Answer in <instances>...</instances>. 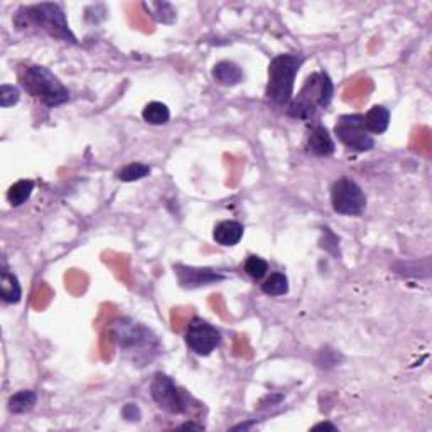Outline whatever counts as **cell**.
Returning <instances> with one entry per match:
<instances>
[{
    "instance_id": "30bf717a",
    "label": "cell",
    "mask_w": 432,
    "mask_h": 432,
    "mask_svg": "<svg viewBox=\"0 0 432 432\" xmlns=\"http://www.w3.org/2000/svg\"><path fill=\"white\" fill-rule=\"evenodd\" d=\"M176 274H178L179 284L186 289H196L201 286H209V284H215L223 281L225 275L216 272L211 269H195V267H183L178 265L174 267Z\"/></svg>"
},
{
    "instance_id": "8992f818",
    "label": "cell",
    "mask_w": 432,
    "mask_h": 432,
    "mask_svg": "<svg viewBox=\"0 0 432 432\" xmlns=\"http://www.w3.org/2000/svg\"><path fill=\"white\" fill-rule=\"evenodd\" d=\"M335 134L338 141L349 151L367 152L375 146L372 134L365 127V117L360 113L343 115L335 125Z\"/></svg>"
},
{
    "instance_id": "ba28073f",
    "label": "cell",
    "mask_w": 432,
    "mask_h": 432,
    "mask_svg": "<svg viewBox=\"0 0 432 432\" xmlns=\"http://www.w3.org/2000/svg\"><path fill=\"white\" fill-rule=\"evenodd\" d=\"M151 395L160 409L171 414H184L189 409L186 393L174 384L171 377L158 373L151 384Z\"/></svg>"
},
{
    "instance_id": "5b68a950",
    "label": "cell",
    "mask_w": 432,
    "mask_h": 432,
    "mask_svg": "<svg viewBox=\"0 0 432 432\" xmlns=\"http://www.w3.org/2000/svg\"><path fill=\"white\" fill-rule=\"evenodd\" d=\"M304 63L302 56L281 55L274 57L269 64V81H267V97L275 105H289L294 95V81L299 68Z\"/></svg>"
},
{
    "instance_id": "52a82bcc",
    "label": "cell",
    "mask_w": 432,
    "mask_h": 432,
    "mask_svg": "<svg viewBox=\"0 0 432 432\" xmlns=\"http://www.w3.org/2000/svg\"><path fill=\"white\" fill-rule=\"evenodd\" d=\"M331 204L340 215L360 216L367 208V196L355 181L341 178L331 188Z\"/></svg>"
},
{
    "instance_id": "ac0fdd59",
    "label": "cell",
    "mask_w": 432,
    "mask_h": 432,
    "mask_svg": "<svg viewBox=\"0 0 432 432\" xmlns=\"http://www.w3.org/2000/svg\"><path fill=\"white\" fill-rule=\"evenodd\" d=\"M32 191H34V183L31 179H20L14 183L7 193V200L12 207H20L31 197Z\"/></svg>"
},
{
    "instance_id": "9c48e42d",
    "label": "cell",
    "mask_w": 432,
    "mask_h": 432,
    "mask_svg": "<svg viewBox=\"0 0 432 432\" xmlns=\"http://www.w3.org/2000/svg\"><path fill=\"white\" fill-rule=\"evenodd\" d=\"M221 341V333L200 318L193 319L186 329V344L197 356H208L215 351Z\"/></svg>"
},
{
    "instance_id": "ffe728a7",
    "label": "cell",
    "mask_w": 432,
    "mask_h": 432,
    "mask_svg": "<svg viewBox=\"0 0 432 432\" xmlns=\"http://www.w3.org/2000/svg\"><path fill=\"white\" fill-rule=\"evenodd\" d=\"M262 291L265 292L267 295H274V298L284 295L289 291V281H287L286 275L281 272L270 274V277H267V281L262 284Z\"/></svg>"
},
{
    "instance_id": "5bb4252c",
    "label": "cell",
    "mask_w": 432,
    "mask_h": 432,
    "mask_svg": "<svg viewBox=\"0 0 432 432\" xmlns=\"http://www.w3.org/2000/svg\"><path fill=\"white\" fill-rule=\"evenodd\" d=\"M213 78L216 83L223 86H235L244 80V71L240 66L232 63V61H221L213 68Z\"/></svg>"
},
{
    "instance_id": "7402d4cb",
    "label": "cell",
    "mask_w": 432,
    "mask_h": 432,
    "mask_svg": "<svg viewBox=\"0 0 432 432\" xmlns=\"http://www.w3.org/2000/svg\"><path fill=\"white\" fill-rule=\"evenodd\" d=\"M144 7H146V9H149V11H152V18H154L155 20H159V22H162V24H171V22H174V15H169V14H166V9H171V4H167V2H151V4H144Z\"/></svg>"
},
{
    "instance_id": "6da1fadb",
    "label": "cell",
    "mask_w": 432,
    "mask_h": 432,
    "mask_svg": "<svg viewBox=\"0 0 432 432\" xmlns=\"http://www.w3.org/2000/svg\"><path fill=\"white\" fill-rule=\"evenodd\" d=\"M112 335L120 351L137 367L147 365L160 353L158 336L149 328L130 318L115 321Z\"/></svg>"
},
{
    "instance_id": "4fadbf2b",
    "label": "cell",
    "mask_w": 432,
    "mask_h": 432,
    "mask_svg": "<svg viewBox=\"0 0 432 432\" xmlns=\"http://www.w3.org/2000/svg\"><path fill=\"white\" fill-rule=\"evenodd\" d=\"M0 294H2V301L7 304H18L22 298L19 279L7 269L6 263H4L2 274H0Z\"/></svg>"
},
{
    "instance_id": "7c38bea8",
    "label": "cell",
    "mask_w": 432,
    "mask_h": 432,
    "mask_svg": "<svg viewBox=\"0 0 432 432\" xmlns=\"http://www.w3.org/2000/svg\"><path fill=\"white\" fill-rule=\"evenodd\" d=\"M242 237H244V226L233 220L220 221L213 230V238L221 246H235L240 244Z\"/></svg>"
},
{
    "instance_id": "7a4b0ae2",
    "label": "cell",
    "mask_w": 432,
    "mask_h": 432,
    "mask_svg": "<svg viewBox=\"0 0 432 432\" xmlns=\"http://www.w3.org/2000/svg\"><path fill=\"white\" fill-rule=\"evenodd\" d=\"M333 93H335V86L331 78L324 71L312 73L307 76L298 97L291 100L287 115L299 120H311L319 109H326L331 104Z\"/></svg>"
},
{
    "instance_id": "e0dca14e",
    "label": "cell",
    "mask_w": 432,
    "mask_h": 432,
    "mask_svg": "<svg viewBox=\"0 0 432 432\" xmlns=\"http://www.w3.org/2000/svg\"><path fill=\"white\" fill-rule=\"evenodd\" d=\"M142 118L147 123H151V125H164V123L169 122L171 112L167 105L160 104V102H151L144 109Z\"/></svg>"
},
{
    "instance_id": "484cf974",
    "label": "cell",
    "mask_w": 432,
    "mask_h": 432,
    "mask_svg": "<svg viewBox=\"0 0 432 432\" xmlns=\"http://www.w3.org/2000/svg\"><path fill=\"white\" fill-rule=\"evenodd\" d=\"M314 431H319V429H329V431H336V426H333V424L329 422H321V424H316L314 427H312Z\"/></svg>"
},
{
    "instance_id": "44dd1931",
    "label": "cell",
    "mask_w": 432,
    "mask_h": 432,
    "mask_svg": "<svg viewBox=\"0 0 432 432\" xmlns=\"http://www.w3.org/2000/svg\"><path fill=\"white\" fill-rule=\"evenodd\" d=\"M244 269L252 279H262L263 275L267 274V270H269V263L263 260V258L257 257V255H250V257L246 258Z\"/></svg>"
},
{
    "instance_id": "8fae6325",
    "label": "cell",
    "mask_w": 432,
    "mask_h": 432,
    "mask_svg": "<svg viewBox=\"0 0 432 432\" xmlns=\"http://www.w3.org/2000/svg\"><path fill=\"white\" fill-rule=\"evenodd\" d=\"M336 146L333 137L329 135L326 127L323 125H312L311 130L307 132L306 137V151L316 158H328L335 152Z\"/></svg>"
},
{
    "instance_id": "2e32d148",
    "label": "cell",
    "mask_w": 432,
    "mask_h": 432,
    "mask_svg": "<svg viewBox=\"0 0 432 432\" xmlns=\"http://www.w3.org/2000/svg\"><path fill=\"white\" fill-rule=\"evenodd\" d=\"M38 404V393L32 390H20L9 398V412L12 414H27Z\"/></svg>"
},
{
    "instance_id": "277c9868",
    "label": "cell",
    "mask_w": 432,
    "mask_h": 432,
    "mask_svg": "<svg viewBox=\"0 0 432 432\" xmlns=\"http://www.w3.org/2000/svg\"><path fill=\"white\" fill-rule=\"evenodd\" d=\"M15 24L19 27L34 26L41 31L48 32L53 38L64 41V43H76V38L69 29L64 12L57 4H36V6L24 7V9L19 11Z\"/></svg>"
},
{
    "instance_id": "3957f363",
    "label": "cell",
    "mask_w": 432,
    "mask_h": 432,
    "mask_svg": "<svg viewBox=\"0 0 432 432\" xmlns=\"http://www.w3.org/2000/svg\"><path fill=\"white\" fill-rule=\"evenodd\" d=\"M19 81L24 90L46 106H60L69 100V90L48 68L38 64L22 66Z\"/></svg>"
},
{
    "instance_id": "603a6c76",
    "label": "cell",
    "mask_w": 432,
    "mask_h": 432,
    "mask_svg": "<svg viewBox=\"0 0 432 432\" xmlns=\"http://www.w3.org/2000/svg\"><path fill=\"white\" fill-rule=\"evenodd\" d=\"M20 93L15 86L12 85H2L0 86V106L2 109H9V106L15 105L19 102Z\"/></svg>"
},
{
    "instance_id": "cb8c5ba5",
    "label": "cell",
    "mask_w": 432,
    "mask_h": 432,
    "mask_svg": "<svg viewBox=\"0 0 432 432\" xmlns=\"http://www.w3.org/2000/svg\"><path fill=\"white\" fill-rule=\"evenodd\" d=\"M122 414H123V417L130 422L141 421V409H139L137 404H127L125 407H123Z\"/></svg>"
},
{
    "instance_id": "9a60e30c",
    "label": "cell",
    "mask_w": 432,
    "mask_h": 432,
    "mask_svg": "<svg viewBox=\"0 0 432 432\" xmlns=\"http://www.w3.org/2000/svg\"><path fill=\"white\" fill-rule=\"evenodd\" d=\"M365 117V127L370 134L380 135L389 129L390 125V110L382 105H375L368 110Z\"/></svg>"
},
{
    "instance_id": "d6986e66",
    "label": "cell",
    "mask_w": 432,
    "mask_h": 432,
    "mask_svg": "<svg viewBox=\"0 0 432 432\" xmlns=\"http://www.w3.org/2000/svg\"><path fill=\"white\" fill-rule=\"evenodd\" d=\"M149 174H151V167L147 166V164L132 162L127 164L125 167H122L120 171H117V179L123 181V183H134V181L144 179Z\"/></svg>"
},
{
    "instance_id": "d4e9b609",
    "label": "cell",
    "mask_w": 432,
    "mask_h": 432,
    "mask_svg": "<svg viewBox=\"0 0 432 432\" xmlns=\"http://www.w3.org/2000/svg\"><path fill=\"white\" fill-rule=\"evenodd\" d=\"M179 429H193V431H204L203 426H200V424H195V422H186L183 424V426L179 427Z\"/></svg>"
}]
</instances>
